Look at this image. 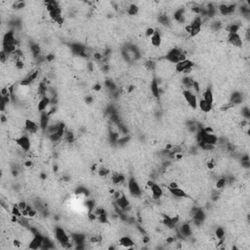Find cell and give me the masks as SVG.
I'll list each match as a JSON object with an SVG mask.
<instances>
[{
    "label": "cell",
    "instance_id": "1",
    "mask_svg": "<svg viewBox=\"0 0 250 250\" xmlns=\"http://www.w3.org/2000/svg\"><path fill=\"white\" fill-rule=\"evenodd\" d=\"M55 238L57 241L60 243L63 247L65 248H70L71 247L70 245V238L69 237V234L67 233L63 228L61 227H57L55 229Z\"/></svg>",
    "mask_w": 250,
    "mask_h": 250
},
{
    "label": "cell",
    "instance_id": "2",
    "mask_svg": "<svg viewBox=\"0 0 250 250\" xmlns=\"http://www.w3.org/2000/svg\"><path fill=\"white\" fill-rule=\"evenodd\" d=\"M203 24V19L200 16V15H197V16H195L193 21H192V23H190V36H196L198 33L200 32L201 31V26Z\"/></svg>",
    "mask_w": 250,
    "mask_h": 250
},
{
    "label": "cell",
    "instance_id": "3",
    "mask_svg": "<svg viewBox=\"0 0 250 250\" xmlns=\"http://www.w3.org/2000/svg\"><path fill=\"white\" fill-rule=\"evenodd\" d=\"M183 96H184V98H185L186 102L188 103V105L193 109H196L197 108L198 100H197L196 95H195L190 90H184Z\"/></svg>",
    "mask_w": 250,
    "mask_h": 250
},
{
    "label": "cell",
    "instance_id": "4",
    "mask_svg": "<svg viewBox=\"0 0 250 250\" xmlns=\"http://www.w3.org/2000/svg\"><path fill=\"white\" fill-rule=\"evenodd\" d=\"M16 143L24 151H28L31 150V140H29V138L26 135H23L20 138L16 139Z\"/></svg>",
    "mask_w": 250,
    "mask_h": 250
},
{
    "label": "cell",
    "instance_id": "5",
    "mask_svg": "<svg viewBox=\"0 0 250 250\" xmlns=\"http://www.w3.org/2000/svg\"><path fill=\"white\" fill-rule=\"evenodd\" d=\"M12 45H15L17 46L18 45V40L15 37V33L13 31H10L8 32H6L4 37H3V43H2V46L5 47V46H12Z\"/></svg>",
    "mask_w": 250,
    "mask_h": 250
},
{
    "label": "cell",
    "instance_id": "6",
    "mask_svg": "<svg viewBox=\"0 0 250 250\" xmlns=\"http://www.w3.org/2000/svg\"><path fill=\"white\" fill-rule=\"evenodd\" d=\"M128 190L130 194L133 195V196H140L142 195V190L140 188L139 184L137 183V181L135 179H130L129 182H128Z\"/></svg>",
    "mask_w": 250,
    "mask_h": 250
},
{
    "label": "cell",
    "instance_id": "7",
    "mask_svg": "<svg viewBox=\"0 0 250 250\" xmlns=\"http://www.w3.org/2000/svg\"><path fill=\"white\" fill-rule=\"evenodd\" d=\"M38 75H39V70H35L31 72H29L28 75L22 79V81H21V86H28V85H31V83H33L36 79H37L38 77Z\"/></svg>",
    "mask_w": 250,
    "mask_h": 250
},
{
    "label": "cell",
    "instance_id": "8",
    "mask_svg": "<svg viewBox=\"0 0 250 250\" xmlns=\"http://www.w3.org/2000/svg\"><path fill=\"white\" fill-rule=\"evenodd\" d=\"M205 218H206V214H205V211L201 208H197L193 214V221L195 226H200L204 222Z\"/></svg>",
    "mask_w": 250,
    "mask_h": 250
},
{
    "label": "cell",
    "instance_id": "9",
    "mask_svg": "<svg viewBox=\"0 0 250 250\" xmlns=\"http://www.w3.org/2000/svg\"><path fill=\"white\" fill-rule=\"evenodd\" d=\"M228 41L233 47L241 48L243 45V41H242L240 35L238 33H229L228 34Z\"/></svg>",
    "mask_w": 250,
    "mask_h": 250
},
{
    "label": "cell",
    "instance_id": "10",
    "mask_svg": "<svg viewBox=\"0 0 250 250\" xmlns=\"http://www.w3.org/2000/svg\"><path fill=\"white\" fill-rule=\"evenodd\" d=\"M49 125H50V114L48 113V112L41 113L39 118V127L41 131L46 132Z\"/></svg>",
    "mask_w": 250,
    "mask_h": 250
},
{
    "label": "cell",
    "instance_id": "11",
    "mask_svg": "<svg viewBox=\"0 0 250 250\" xmlns=\"http://www.w3.org/2000/svg\"><path fill=\"white\" fill-rule=\"evenodd\" d=\"M43 236L41 233L39 234H36V236H33L32 239L31 240L28 244V248L29 249H39L42 247V244H43Z\"/></svg>",
    "mask_w": 250,
    "mask_h": 250
},
{
    "label": "cell",
    "instance_id": "12",
    "mask_svg": "<svg viewBox=\"0 0 250 250\" xmlns=\"http://www.w3.org/2000/svg\"><path fill=\"white\" fill-rule=\"evenodd\" d=\"M116 205L117 207H119L125 212H128L130 209V201L124 195H121L118 198H116Z\"/></svg>",
    "mask_w": 250,
    "mask_h": 250
},
{
    "label": "cell",
    "instance_id": "13",
    "mask_svg": "<svg viewBox=\"0 0 250 250\" xmlns=\"http://www.w3.org/2000/svg\"><path fill=\"white\" fill-rule=\"evenodd\" d=\"M194 65H195V64L192 61L186 59V60H184V61H182L176 65V70H177L178 72H185L189 69H192Z\"/></svg>",
    "mask_w": 250,
    "mask_h": 250
},
{
    "label": "cell",
    "instance_id": "14",
    "mask_svg": "<svg viewBox=\"0 0 250 250\" xmlns=\"http://www.w3.org/2000/svg\"><path fill=\"white\" fill-rule=\"evenodd\" d=\"M181 236L184 238H190V236H192V233H193V230H192V227H190V224L188 223H184L181 225L180 227V229L177 230Z\"/></svg>",
    "mask_w": 250,
    "mask_h": 250
},
{
    "label": "cell",
    "instance_id": "15",
    "mask_svg": "<svg viewBox=\"0 0 250 250\" xmlns=\"http://www.w3.org/2000/svg\"><path fill=\"white\" fill-rule=\"evenodd\" d=\"M150 188H151V190L153 200H160L161 197H162V195H163V190H162V189H161V187L159 185L153 183Z\"/></svg>",
    "mask_w": 250,
    "mask_h": 250
},
{
    "label": "cell",
    "instance_id": "16",
    "mask_svg": "<svg viewBox=\"0 0 250 250\" xmlns=\"http://www.w3.org/2000/svg\"><path fill=\"white\" fill-rule=\"evenodd\" d=\"M25 127H26V130L28 132L29 134H34L36 133L38 130H39V125H37V123L34 122L33 120H31V119H26V122H25Z\"/></svg>",
    "mask_w": 250,
    "mask_h": 250
},
{
    "label": "cell",
    "instance_id": "17",
    "mask_svg": "<svg viewBox=\"0 0 250 250\" xmlns=\"http://www.w3.org/2000/svg\"><path fill=\"white\" fill-rule=\"evenodd\" d=\"M185 9H183V8H180L178 9L177 11H176L173 15V18L176 22H178V23L180 24H184L186 22V15H185Z\"/></svg>",
    "mask_w": 250,
    "mask_h": 250
},
{
    "label": "cell",
    "instance_id": "18",
    "mask_svg": "<svg viewBox=\"0 0 250 250\" xmlns=\"http://www.w3.org/2000/svg\"><path fill=\"white\" fill-rule=\"evenodd\" d=\"M168 190H169V192H170V194L176 198H180V200H181V198L188 197V195L185 193V190H183L179 187L174 188V189H168Z\"/></svg>",
    "mask_w": 250,
    "mask_h": 250
},
{
    "label": "cell",
    "instance_id": "19",
    "mask_svg": "<svg viewBox=\"0 0 250 250\" xmlns=\"http://www.w3.org/2000/svg\"><path fill=\"white\" fill-rule=\"evenodd\" d=\"M51 105L50 103V98L48 96L46 97H43L41 98V100L39 101L38 103V106H37V108L40 113H43V112H46V108Z\"/></svg>",
    "mask_w": 250,
    "mask_h": 250
},
{
    "label": "cell",
    "instance_id": "20",
    "mask_svg": "<svg viewBox=\"0 0 250 250\" xmlns=\"http://www.w3.org/2000/svg\"><path fill=\"white\" fill-rule=\"evenodd\" d=\"M151 44H152L154 47H159L161 45L162 38H161V34L157 31V29H156V31H154L153 35L151 37Z\"/></svg>",
    "mask_w": 250,
    "mask_h": 250
},
{
    "label": "cell",
    "instance_id": "21",
    "mask_svg": "<svg viewBox=\"0 0 250 250\" xmlns=\"http://www.w3.org/2000/svg\"><path fill=\"white\" fill-rule=\"evenodd\" d=\"M151 94L154 98L158 99L160 97V94H159V86H158V82H157V79L156 78H153L152 81L151 83Z\"/></svg>",
    "mask_w": 250,
    "mask_h": 250
},
{
    "label": "cell",
    "instance_id": "22",
    "mask_svg": "<svg viewBox=\"0 0 250 250\" xmlns=\"http://www.w3.org/2000/svg\"><path fill=\"white\" fill-rule=\"evenodd\" d=\"M242 100H243V98H242V94L240 92H233L232 95H231V98H230V101L231 103H233V104L234 106H237V105H239L242 103Z\"/></svg>",
    "mask_w": 250,
    "mask_h": 250
},
{
    "label": "cell",
    "instance_id": "23",
    "mask_svg": "<svg viewBox=\"0 0 250 250\" xmlns=\"http://www.w3.org/2000/svg\"><path fill=\"white\" fill-rule=\"evenodd\" d=\"M198 107H200V108L201 109V111L203 113H209L212 111V105L209 104L208 102H206L205 100L203 99H200V101H198Z\"/></svg>",
    "mask_w": 250,
    "mask_h": 250
},
{
    "label": "cell",
    "instance_id": "24",
    "mask_svg": "<svg viewBox=\"0 0 250 250\" xmlns=\"http://www.w3.org/2000/svg\"><path fill=\"white\" fill-rule=\"evenodd\" d=\"M71 238H72V241L77 245L84 244V242L86 240V237L83 233H73L71 236Z\"/></svg>",
    "mask_w": 250,
    "mask_h": 250
},
{
    "label": "cell",
    "instance_id": "25",
    "mask_svg": "<svg viewBox=\"0 0 250 250\" xmlns=\"http://www.w3.org/2000/svg\"><path fill=\"white\" fill-rule=\"evenodd\" d=\"M162 222L164 224V226H166L168 229H170V230H175L176 229V226H177V224L174 223L172 221V219H171V216H168L166 214L163 215V220H162Z\"/></svg>",
    "mask_w": 250,
    "mask_h": 250
},
{
    "label": "cell",
    "instance_id": "26",
    "mask_svg": "<svg viewBox=\"0 0 250 250\" xmlns=\"http://www.w3.org/2000/svg\"><path fill=\"white\" fill-rule=\"evenodd\" d=\"M203 96V100H205L206 102H208L209 104H213V102H214V95H213V92L211 90V88H207L206 90H205L202 94Z\"/></svg>",
    "mask_w": 250,
    "mask_h": 250
},
{
    "label": "cell",
    "instance_id": "27",
    "mask_svg": "<svg viewBox=\"0 0 250 250\" xmlns=\"http://www.w3.org/2000/svg\"><path fill=\"white\" fill-rule=\"evenodd\" d=\"M119 243L125 248H131L134 245V241L132 240L129 237H123L119 239Z\"/></svg>",
    "mask_w": 250,
    "mask_h": 250
},
{
    "label": "cell",
    "instance_id": "28",
    "mask_svg": "<svg viewBox=\"0 0 250 250\" xmlns=\"http://www.w3.org/2000/svg\"><path fill=\"white\" fill-rule=\"evenodd\" d=\"M182 84L186 88V90H192L194 85V80L190 76H185L182 79Z\"/></svg>",
    "mask_w": 250,
    "mask_h": 250
},
{
    "label": "cell",
    "instance_id": "29",
    "mask_svg": "<svg viewBox=\"0 0 250 250\" xmlns=\"http://www.w3.org/2000/svg\"><path fill=\"white\" fill-rule=\"evenodd\" d=\"M31 51L34 59L38 58L41 55V48L38 44H36V43H33L31 45Z\"/></svg>",
    "mask_w": 250,
    "mask_h": 250
},
{
    "label": "cell",
    "instance_id": "30",
    "mask_svg": "<svg viewBox=\"0 0 250 250\" xmlns=\"http://www.w3.org/2000/svg\"><path fill=\"white\" fill-rule=\"evenodd\" d=\"M124 180H125V177L122 174H119V173H114L112 177V181L114 185H119V184L124 182Z\"/></svg>",
    "mask_w": 250,
    "mask_h": 250
},
{
    "label": "cell",
    "instance_id": "31",
    "mask_svg": "<svg viewBox=\"0 0 250 250\" xmlns=\"http://www.w3.org/2000/svg\"><path fill=\"white\" fill-rule=\"evenodd\" d=\"M158 22L159 23L162 25V26H169L171 25V20H170V18H169L167 15H160V16L158 17Z\"/></svg>",
    "mask_w": 250,
    "mask_h": 250
},
{
    "label": "cell",
    "instance_id": "32",
    "mask_svg": "<svg viewBox=\"0 0 250 250\" xmlns=\"http://www.w3.org/2000/svg\"><path fill=\"white\" fill-rule=\"evenodd\" d=\"M218 10L220 12V14L223 15V16H229L231 15L230 13V8H229V5L228 4H220L219 7H218Z\"/></svg>",
    "mask_w": 250,
    "mask_h": 250
},
{
    "label": "cell",
    "instance_id": "33",
    "mask_svg": "<svg viewBox=\"0 0 250 250\" xmlns=\"http://www.w3.org/2000/svg\"><path fill=\"white\" fill-rule=\"evenodd\" d=\"M229 33H238V31L240 29V25L238 24H232L230 26H228L226 28Z\"/></svg>",
    "mask_w": 250,
    "mask_h": 250
},
{
    "label": "cell",
    "instance_id": "34",
    "mask_svg": "<svg viewBox=\"0 0 250 250\" xmlns=\"http://www.w3.org/2000/svg\"><path fill=\"white\" fill-rule=\"evenodd\" d=\"M139 12V7L136 5V4H131L129 7H128V10H127V13L130 16H135L137 15Z\"/></svg>",
    "mask_w": 250,
    "mask_h": 250
},
{
    "label": "cell",
    "instance_id": "35",
    "mask_svg": "<svg viewBox=\"0 0 250 250\" xmlns=\"http://www.w3.org/2000/svg\"><path fill=\"white\" fill-rule=\"evenodd\" d=\"M226 184H227V178H225V177L219 178L216 182V188L218 190H221L226 186Z\"/></svg>",
    "mask_w": 250,
    "mask_h": 250
},
{
    "label": "cell",
    "instance_id": "36",
    "mask_svg": "<svg viewBox=\"0 0 250 250\" xmlns=\"http://www.w3.org/2000/svg\"><path fill=\"white\" fill-rule=\"evenodd\" d=\"M215 234H216V238H217L218 239H222V238H225V231H224L223 228L218 227L217 229H216V231H215Z\"/></svg>",
    "mask_w": 250,
    "mask_h": 250
},
{
    "label": "cell",
    "instance_id": "37",
    "mask_svg": "<svg viewBox=\"0 0 250 250\" xmlns=\"http://www.w3.org/2000/svg\"><path fill=\"white\" fill-rule=\"evenodd\" d=\"M64 137H65V141L69 142V143H72L73 141H75V136H73V133L70 131H65Z\"/></svg>",
    "mask_w": 250,
    "mask_h": 250
},
{
    "label": "cell",
    "instance_id": "38",
    "mask_svg": "<svg viewBox=\"0 0 250 250\" xmlns=\"http://www.w3.org/2000/svg\"><path fill=\"white\" fill-rule=\"evenodd\" d=\"M241 114H242V116H243L245 119H249V117H250V111H249L248 107H244V108H241Z\"/></svg>",
    "mask_w": 250,
    "mask_h": 250
},
{
    "label": "cell",
    "instance_id": "39",
    "mask_svg": "<svg viewBox=\"0 0 250 250\" xmlns=\"http://www.w3.org/2000/svg\"><path fill=\"white\" fill-rule=\"evenodd\" d=\"M221 26H222V24L220 23V22H213V23L211 24V28L212 29H214L215 31H220V28H221Z\"/></svg>",
    "mask_w": 250,
    "mask_h": 250
},
{
    "label": "cell",
    "instance_id": "40",
    "mask_svg": "<svg viewBox=\"0 0 250 250\" xmlns=\"http://www.w3.org/2000/svg\"><path fill=\"white\" fill-rule=\"evenodd\" d=\"M8 57H9V55L5 53L3 50H1V52H0V61H1L2 64L6 63V61L8 60Z\"/></svg>",
    "mask_w": 250,
    "mask_h": 250
},
{
    "label": "cell",
    "instance_id": "41",
    "mask_svg": "<svg viewBox=\"0 0 250 250\" xmlns=\"http://www.w3.org/2000/svg\"><path fill=\"white\" fill-rule=\"evenodd\" d=\"M86 207L89 210V212H93L94 207H95V202L94 200H88L86 201Z\"/></svg>",
    "mask_w": 250,
    "mask_h": 250
},
{
    "label": "cell",
    "instance_id": "42",
    "mask_svg": "<svg viewBox=\"0 0 250 250\" xmlns=\"http://www.w3.org/2000/svg\"><path fill=\"white\" fill-rule=\"evenodd\" d=\"M108 173H109V170H108V169H107V168H105V167H102L99 170V175L102 176V177H106V176L108 175Z\"/></svg>",
    "mask_w": 250,
    "mask_h": 250
},
{
    "label": "cell",
    "instance_id": "43",
    "mask_svg": "<svg viewBox=\"0 0 250 250\" xmlns=\"http://www.w3.org/2000/svg\"><path fill=\"white\" fill-rule=\"evenodd\" d=\"M146 67L148 70H152L156 69V63H154L153 61H148L146 63Z\"/></svg>",
    "mask_w": 250,
    "mask_h": 250
},
{
    "label": "cell",
    "instance_id": "44",
    "mask_svg": "<svg viewBox=\"0 0 250 250\" xmlns=\"http://www.w3.org/2000/svg\"><path fill=\"white\" fill-rule=\"evenodd\" d=\"M98 219H99V221L101 222V223H108V215H107V213H104V214H102V215H99L98 216Z\"/></svg>",
    "mask_w": 250,
    "mask_h": 250
},
{
    "label": "cell",
    "instance_id": "45",
    "mask_svg": "<svg viewBox=\"0 0 250 250\" xmlns=\"http://www.w3.org/2000/svg\"><path fill=\"white\" fill-rule=\"evenodd\" d=\"M16 63V69L17 70H23L24 69V67H25V63L22 61V60H20V61H17V62H15Z\"/></svg>",
    "mask_w": 250,
    "mask_h": 250
},
{
    "label": "cell",
    "instance_id": "46",
    "mask_svg": "<svg viewBox=\"0 0 250 250\" xmlns=\"http://www.w3.org/2000/svg\"><path fill=\"white\" fill-rule=\"evenodd\" d=\"M26 3L23 2V1H18L14 4V7H15V9H23L24 7H25Z\"/></svg>",
    "mask_w": 250,
    "mask_h": 250
},
{
    "label": "cell",
    "instance_id": "47",
    "mask_svg": "<svg viewBox=\"0 0 250 250\" xmlns=\"http://www.w3.org/2000/svg\"><path fill=\"white\" fill-rule=\"evenodd\" d=\"M154 31H156V29H153L151 27H149L146 31V36H148V37H151V36L153 35V33H154Z\"/></svg>",
    "mask_w": 250,
    "mask_h": 250
},
{
    "label": "cell",
    "instance_id": "48",
    "mask_svg": "<svg viewBox=\"0 0 250 250\" xmlns=\"http://www.w3.org/2000/svg\"><path fill=\"white\" fill-rule=\"evenodd\" d=\"M18 207L20 208L21 211H23V210H25L27 207V204L25 201H21V202L18 203Z\"/></svg>",
    "mask_w": 250,
    "mask_h": 250
},
{
    "label": "cell",
    "instance_id": "49",
    "mask_svg": "<svg viewBox=\"0 0 250 250\" xmlns=\"http://www.w3.org/2000/svg\"><path fill=\"white\" fill-rule=\"evenodd\" d=\"M193 89H195L196 93H200V84H198L197 81H194Z\"/></svg>",
    "mask_w": 250,
    "mask_h": 250
},
{
    "label": "cell",
    "instance_id": "50",
    "mask_svg": "<svg viewBox=\"0 0 250 250\" xmlns=\"http://www.w3.org/2000/svg\"><path fill=\"white\" fill-rule=\"evenodd\" d=\"M103 58H104V55H102L100 53H95L94 54V59L95 60H97V61H102L103 60Z\"/></svg>",
    "mask_w": 250,
    "mask_h": 250
},
{
    "label": "cell",
    "instance_id": "51",
    "mask_svg": "<svg viewBox=\"0 0 250 250\" xmlns=\"http://www.w3.org/2000/svg\"><path fill=\"white\" fill-rule=\"evenodd\" d=\"M54 59H55V56L52 55V54H49V55L46 56V61L49 62V63H50V62H52V61L54 60Z\"/></svg>",
    "mask_w": 250,
    "mask_h": 250
},
{
    "label": "cell",
    "instance_id": "52",
    "mask_svg": "<svg viewBox=\"0 0 250 250\" xmlns=\"http://www.w3.org/2000/svg\"><path fill=\"white\" fill-rule=\"evenodd\" d=\"M94 90L95 91H100V90H102V85L101 84H99V83H97V84H95L94 85Z\"/></svg>",
    "mask_w": 250,
    "mask_h": 250
},
{
    "label": "cell",
    "instance_id": "53",
    "mask_svg": "<svg viewBox=\"0 0 250 250\" xmlns=\"http://www.w3.org/2000/svg\"><path fill=\"white\" fill-rule=\"evenodd\" d=\"M85 101H86L87 104H91V103L93 102V97L92 96H88V97L85 98Z\"/></svg>",
    "mask_w": 250,
    "mask_h": 250
},
{
    "label": "cell",
    "instance_id": "54",
    "mask_svg": "<svg viewBox=\"0 0 250 250\" xmlns=\"http://www.w3.org/2000/svg\"><path fill=\"white\" fill-rule=\"evenodd\" d=\"M207 166H208V168H209V169H213V168H214V166H215V164H214V162H213V161H211V162H209V163H208V165H207Z\"/></svg>",
    "mask_w": 250,
    "mask_h": 250
},
{
    "label": "cell",
    "instance_id": "55",
    "mask_svg": "<svg viewBox=\"0 0 250 250\" xmlns=\"http://www.w3.org/2000/svg\"><path fill=\"white\" fill-rule=\"evenodd\" d=\"M25 165H26V167H31V166L32 165V162H31V161H26V162L25 163Z\"/></svg>",
    "mask_w": 250,
    "mask_h": 250
},
{
    "label": "cell",
    "instance_id": "56",
    "mask_svg": "<svg viewBox=\"0 0 250 250\" xmlns=\"http://www.w3.org/2000/svg\"><path fill=\"white\" fill-rule=\"evenodd\" d=\"M6 120H7V119H6V116H5L4 114H2V115H1V122L4 123V122H6Z\"/></svg>",
    "mask_w": 250,
    "mask_h": 250
},
{
    "label": "cell",
    "instance_id": "57",
    "mask_svg": "<svg viewBox=\"0 0 250 250\" xmlns=\"http://www.w3.org/2000/svg\"><path fill=\"white\" fill-rule=\"evenodd\" d=\"M40 178H41L42 180H45V179L47 178V175H46V174H44V173H42V174L40 175Z\"/></svg>",
    "mask_w": 250,
    "mask_h": 250
},
{
    "label": "cell",
    "instance_id": "58",
    "mask_svg": "<svg viewBox=\"0 0 250 250\" xmlns=\"http://www.w3.org/2000/svg\"><path fill=\"white\" fill-rule=\"evenodd\" d=\"M186 31H187L188 33H190V25L186 26Z\"/></svg>",
    "mask_w": 250,
    "mask_h": 250
},
{
    "label": "cell",
    "instance_id": "59",
    "mask_svg": "<svg viewBox=\"0 0 250 250\" xmlns=\"http://www.w3.org/2000/svg\"><path fill=\"white\" fill-rule=\"evenodd\" d=\"M133 90H134V86H132V85H131V86L129 87V89H128V92H131V91H133Z\"/></svg>",
    "mask_w": 250,
    "mask_h": 250
}]
</instances>
